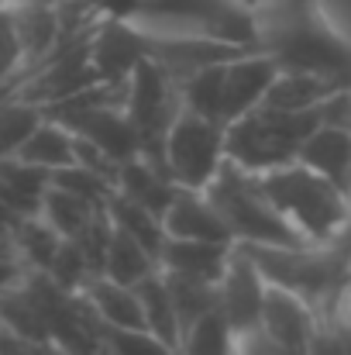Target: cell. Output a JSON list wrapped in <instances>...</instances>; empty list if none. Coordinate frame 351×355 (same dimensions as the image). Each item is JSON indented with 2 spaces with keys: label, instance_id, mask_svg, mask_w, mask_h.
Listing matches in <instances>:
<instances>
[{
  "label": "cell",
  "instance_id": "60d3db41",
  "mask_svg": "<svg viewBox=\"0 0 351 355\" xmlns=\"http://www.w3.org/2000/svg\"><path fill=\"white\" fill-rule=\"evenodd\" d=\"M48 355H69V352H62V349H55V345H48Z\"/></svg>",
  "mask_w": 351,
  "mask_h": 355
},
{
  "label": "cell",
  "instance_id": "74e56055",
  "mask_svg": "<svg viewBox=\"0 0 351 355\" xmlns=\"http://www.w3.org/2000/svg\"><path fill=\"white\" fill-rule=\"evenodd\" d=\"M21 272H24V266H21V262H0V290H7L10 283H17V279H21Z\"/></svg>",
  "mask_w": 351,
  "mask_h": 355
},
{
  "label": "cell",
  "instance_id": "603a6c76",
  "mask_svg": "<svg viewBox=\"0 0 351 355\" xmlns=\"http://www.w3.org/2000/svg\"><path fill=\"white\" fill-rule=\"evenodd\" d=\"M62 241L66 238L59 235L38 211L21 214L14 221V245H17V259H21L24 269H48Z\"/></svg>",
  "mask_w": 351,
  "mask_h": 355
},
{
  "label": "cell",
  "instance_id": "d590c367",
  "mask_svg": "<svg viewBox=\"0 0 351 355\" xmlns=\"http://www.w3.org/2000/svg\"><path fill=\"white\" fill-rule=\"evenodd\" d=\"M341 331H348L351 335V279L341 286V293H338V300H334V307H331V314H327Z\"/></svg>",
  "mask_w": 351,
  "mask_h": 355
},
{
  "label": "cell",
  "instance_id": "ab89813d",
  "mask_svg": "<svg viewBox=\"0 0 351 355\" xmlns=\"http://www.w3.org/2000/svg\"><path fill=\"white\" fill-rule=\"evenodd\" d=\"M345 193H348V204H351V169H348V180H345Z\"/></svg>",
  "mask_w": 351,
  "mask_h": 355
},
{
  "label": "cell",
  "instance_id": "6da1fadb",
  "mask_svg": "<svg viewBox=\"0 0 351 355\" xmlns=\"http://www.w3.org/2000/svg\"><path fill=\"white\" fill-rule=\"evenodd\" d=\"M265 197L300 241H334L351 232V204L341 183L303 166L300 159L255 173Z\"/></svg>",
  "mask_w": 351,
  "mask_h": 355
},
{
  "label": "cell",
  "instance_id": "b9f144b4",
  "mask_svg": "<svg viewBox=\"0 0 351 355\" xmlns=\"http://www.w3.org/2000/svg\"><path fill=\"white\" fill-rule=\"evenodd\" d=\"M104 355H107V352H104Z\"/></svg>",
  "mask_w": 351,
  "mask_h": 355
},
{
  "label": "cell",
  "instance_id": "8fae6325",
  "mask_svg": "<svg viewBox=\"0 0 351 355\" xmlns=\"http://www.w3.org/2000/svg\"><path fill=\"white\" fill-rule=\"evenodd\" d=\"M141 45H145V55L155 66H162L176 83H186L190 76L248 52L244 45L214 42V38H145L141 35Z\"/></svg>",
  "mask_w": 351,
  "mask_h": 355
},
{
  "label": "cell",
  "instance_id": "8992f818",
  "mask_svg": "<svg viewBox=\"0 0 351 355\" xmlns=\"http://www.w3.org/2000/svg\"><path fill=\"white\" fill-rule=\"evenodd\" d=\"M179 111H183L179 83L145 55L124 80V114L134 124L145 155L162 159V138Z\"/></svg>",
  "mask_w": 351,
  "mask_h": 355
},
{
  "label": "cell",
  "instance_id": "f35d334b",
  "mask_svg": "<svg viewBox=\"0 0 351 355\" xmlns=\"http://www.w3.org/2000/svg\"><path fill=\"white\" fill-rule=\"evenodd\" d=\"M237 3H244L248 10H255V7H258V3H265V0H237Z\"/></svg>",
  "mask_w": 351,
  "mask_h": 355
},
{
  "label": "cell",
  "instance_id": "836d02e7",
  "mask_svg": "<svg viewBox=\"0 0 351 355\" xmlns=\"http://www.w3.org/2000/svg\"><path fill=\"white\" fill-rule=\"evenodd\" d=\"M321 124H331V128H345L351 131V83L341 87L338 94H331L321 107Z\"/></svg>",
  "mask_w": 351,
  "mask_h": 355
},
{
  "label": "cell",
  "instance_id": "ffe728a7",
  "mask_svg": "<svg viewBox=\"0 0 351 355\" xmlns=\"http://www.w3.org/2000/svg\"><path fill=\"white\" fill-rule=\"evenodd\" d=\"M296 159H300L303 166H310V169H317V173H324L327 180H334V183L345 187L348 169H351V131L331 128V124H317V128L303 138Z\"/></svg>",
  "mask_w": 351,
  "mask_h": 355
},
{
  "label": "cell",
  "instance_id": "f546056e",
  "mask_svg": "<svg viewBox=\"0 0 351 355\" xmlns=\"http://www.w3.org/2000/svg\"><path fill=\"white\" fill-rule=\"evenodd\" d=\"M107 355H179L169 342L152 335L148 328H104Z\"/></svg>",
  "mask_w": 351,
  "mask_h": 355
},
{
  "label": "cell",
  "instance_id": "52a82bcc",
  "mask_svg": "<svg viewBox=\"0 0 351 355\" xmlns=\"http://www.w3.org/2000/svg\"><path fill=\"white\" fill-rule=\"evenodd\" d=\"M90 28H83L76 35H62L55 52L45 62H38L35 69L24 73V80L17 87V97L38 104L42 111H48V107L90 90L93 83H100V76L90 62Z\"/></svg>",
  "mask_w": 351,
  "mask_h": 355
},
{
  "label": "cell",
  "instance_id": "9a60e30c",
  "mask_svg": "<svg viewBox=\"0 0 351 355\" xmlns=\"http://www.w3.org/2000/svg\"><path fill=\"white\" fill-rule=\"evenodd\" d=\"M341 87H348L345 80L331 76V73H317V69H276L269 90H265V107H279V111H321V104L338 94Z\"/></svg>",
  "mask_w": 351,
  "mask_h": 355
},
{
  "label": "cell",
  "instance_id": "5bb4252c",
  "mask_svg": "<svg viewBox=\"0 0 351 355\" xmlns=\"http://www.w3.org/2000/svg\"><path fill=\"white\" fill-rule=\"evenodd\" d=\"M162 228L172 238H200V241H234L221 211L207 197V190H176L169 207L162 211Z\"/></svg>",
  "mask_w": 351,
  "mask_h": 355
},
{
  "label": "cell",
  "instance_id": "7402d4cb",
  "mask_svg": "<svg viewBox=\"0 0 351 355\" xmlns=\"http://www.w3.org/2000/svg\"><path fill=\"white\" fill-rule=\"evenodd\" d=\"M159 269V259L127 232H120L114 225L111 232V245H107V255H104V272L107 279H117V283H127V286H138L141 279H148L152 272Z\"/></svg>",
  "mask_w": 351,
  "mask_h": 355
},
{
  "label": "cell",
  "instance_id": "1f68e13d",
  "mask_svg": "<svg viewBox=\"0 0 351 355\" xmlns=\"http://www.w3.org/2000/svg\"><path fill=\"white\" fill-rule=\"evenodd\" d=\"M321 28H327L345 49H351V0H307Z\"/></svg>",
  "mask_w": 351,
  "mask_h": 355
},
{
  "label": "cell",
  "instance_id": "e0dca14e",
  "mask_svg": "<svg viewBox=\"0 0 351 355\" xmlns=\"http://www.w3.org/2000/svg\"><path fill=\"white\" fill-rule=\"evenodd\" d=\"M10 14H14V31H17V42H21V52H24V66L35 69V66L45 62V59L55 52V45L62 42L59 7L24 0V3H14Z\"/></svg>",
  "mask_w": 351,
  "mask_h": 355
},
{
  "label": "cell",
  "instance_id": "d6986e66",
  "mask_svg": "<svg viewBox=\"0 0 351 355\" xmlns=\"http://www.w3.org/2000/svg\"><path fill=\"white\" fill-rule=\"evenodd\" d=\"M80 293L97 311L104 328H145V311H141L138 286L117 283V279H107V276H93Z\"/></svg>",
  "mask_w": 351,
  "mask_h": 355
},
{
  "label": "cell",
  "instance_id": "9c48e42d",
  "mask_svg": "<svg viewBox=\"0 0 351 355\" xmlns=\"http://www.w3.org/2000/svg\"><path fill=\"white\" fill-rule=\"evenodd\" d=\"M279 62L265 49H248L221 62V121L231 124L241 114L255 111L265 101V90L276 76Z\"/></svg>",
  "mask_w": 351,
  "mask_h": 355
},
{
  "label": "cell",
  "instance_id": "ac0fdd59",
  "mask_svg": "<svg viewBox=\"0 0 351 355\" xmlns=\"http://www.w3.org/2000/svg\"><path fill=\"white\" fill-rule=\"evenodd\" d=\"M14 159H21L28 166H38L45 173L76 166V135L62 121L45 114V118L38 121V128L21 141V148L14 152Z\"/></svg>",
  "mask_w": 351,
  "mask_h": 355
},
{
  "label": "cell",
  "instance_id": "3957f363",
  "mask_svg": "<svg viewBox=\"0 0 351 355\" xmlns=\"http://www.w3.org/2000/svg\"><path fill=\"white\" fill-rule=\"evenodd\" d=\"M324 107V104H321ZM321 124V111H279L258 104L228 124V162L248 173H269L296 159L303 138Z\"/></svg>",
  "mask_w": 351,
  "mask_h": 355
},
{
  "label": "cell",
  "instance_id": "44dd1931",
  "mask_svg": "<svg viewBox=\"0 0 351 355\" xmlns=\"http://www.w3.org/2000/svg\"><path fill=\"white\" fill-rule=\"evenodd\" d=\"M100 207L104 204H93V200H87V197H80V193H73V190H66L52 180H48V187L38 200V214L62 238H80L87 232V225L97 218Z\"/></svg>",
  "mask_w": 351,
  "mask_h": 355
},
{
  "label": "cell",
  "instance_id": "83f0119b",
  "mask_svg": "<svg viewBox=\"0 0 351 355\" xmlns=\"http://www.w3.org/2000/svg\"><path fill=\"white\" fill-rule=\"evenodd\" d=\"M45 118V111L31 101H21L17 94L0 101V159H10L21 141L38 128V121Z\"/></svg>",
  "mask_w": 351,
  "mask_h": 355
},
{
  "label": "cell",
  "instance_id": "4316f807",
  "mask_svg": "<svg viewBox=\"0 0 351 355\" xmlns=\"http://www.w3.org/2000/svg\"><path fill=\"white\" fill-rule=\"evenodd\" d=\"M107 214H111V221H114L120 232H127L134 241H141V245L159 259V248H162V241H165V228H162V218H159L155 211H148V207H141V204H131V200L111 193V197H107Z\"/></svg>",
  "mask_w": 351,
  "mask_h": 355
},
{
  "label": "cell",
  "instance_id": "8d00e7d4",
  "mask_svg": "<svg viewBox=\"0 0 351 355\" xmlns=\"http://www.w3.org/2000/svg\"><path fill=\"white\" fill-rule=\"evenodd\" d=\"M0 262H21V259H17L14 225H10V221H0Z\"/></svg>",
  "mask_w": 351,
  "mask_h": 355
},
{
  "label": "cell",
  "instance_id": "cb8c5ba5",
  "mask_svg": "<svg viewBox=\"0 0 351 355\" xmlns=\"http://www.w3.org/2000/svg\"><path fill=\"white\" fill-rule=\"evenodd\" d=\"M138 297H141V311H145V328L152 335H159L162 342H169L172 349H179V321H176V307H172L169 283H165L162 269H155L148 279L138 283Z\"/></svg>",
  "mask_w": 351,
  "mask_h": 355
},
{
  "label": "cell",
  "instance_id": "484cf974",
  "mask_svg": "<svg viewBox=\"0 0 351 355\" xmlns=\"http://www.w3.org/2000/svg\"><path fill=\"white\" fill-rule=\"evenodd\" d=\"M234 328L228 318L214 307L210 314H204L200 321H193L183 335H179V355H234Z\"/></svg>",
  "mask_w": 351,
  "mask_h": 355
},
{
  "label": "cell",
  "instance_id": "7a4b0ae2",
  "mask_svg": "<svg viewBox=\"0 0 351 355\" xmlns=\"http://www.w3.org/2000/svg\"><path fill=\"white\" fill-rule=\"evenodd\" d=\"M269 286L289 290L324 318L331 314L341 286L351 279V232L334 241L296 245H244Z\"/></svg>",
  "mask_w": 351,
  "mask_h": 355
},
{
  "label": "cell",
  "instance_id": "d4e9b609",
  "mask_svg": "<svg viewBox=\"0 0 351 355\" xmlns=\"http://www.w3.org/2000/svg\"><path fill=\"white\" fill-rule=\"evenodd\" d=\"M169 283V297L176 307V321H179V335L200 321L204 314H210L217 307V283L207 279H193V276H176V272H162Z\"/></svg>",
  "mask_w": 351,
  "mask_h": 355
},
{
  "label": "cell",
  "instance_id": "e575fe53",
  "mask_svg": "<svg viewBox=\"0 0 351 355\" xmlns=\"http://www.w3.org/2000/svg\"><path fill=\"white\" fill-rule=\"evenodd\" d=\"M0 355H48V345L31 342V338H21V335L0 328Z\"/></svg>",
  "mask_w": 351,
  "mask_h": 355
},
{
  "label": "cell",
  "instance_id": "4dcf8cb0",
  "mask_svg": "<svg viewBox=\"0 0 351 355\" xmlns=\"http://www.w3.org/2000/svg\"><path fill=\"white\" fill-rule=\"evenodd\" d=\"M62 290H69V293H80L97 272L90 269V262H87V255L80 252V245L73 241V238H66L62 245H59V252H55V259H52V266L45 269Z\"/></svg>",
  "mask_w": 351,
  "mask_h": 355
},
{
  "label": "cell",
  "instance_id": "ba28073f",
  "mask_svg": "<svg viewBox=\"0 0 351 355\" xmlns=\"http://www.w3.org/2000/svg\"><path fill=\"white\" fill-rule=\"evenodd\" d=\"M265 276L255 266V259L244 252V245H237L224 269V276L217 279V311L228 318L234 335L255 331L262 324V304H265Z\"/></svg>",
  "mask_w": 351,
  "mask_h": 355
},
{
  "label": "cell",
  "instance_id": "5b68a950",
  "mask_svg": "<svg viewBox=\"0 0 351 355\" xmlns=\"http://www.w3.org/2000/svg\"><path fill=\"white\" fill-rule=\"evenodd\" d=\"M228 162V124L183 107L162 138V166L183 190H207Z\"/></svg>",
  "mask_w": 351,
  "mask_h": 355
},
{
  "label": "cell",
  "instance_id": "f1b7e54d",
  "mask_svg": "<svg viewBox=\"0 0 351 355\" xmlns=\"http://www.w3.org/2000/svg\"><path fill=\"white\" fill-rule=\"evenodd\" d=\"M24 73H28V66H24L17 31H14V14H10V7H0V101L17 94Z\"/></svg>",
  "mask_w": 351,
  "mask_h": 355
},
{
  "label": "cell",
  "instance_id": "277c9868",
  "mask_svg": "<svg viewBox=\"0 0 351 355\" xmlns=\"http://www.w3.org/2000/svg\"><path fill=\"white\" fill-rule=\"evenodd\" d=\"M207 197L221 211L224 225L237 245H296L300 238L286 228L272 200L265 197L255 173L224 162L221 173L210 180Z\"/></svg>",
  "mask_w": 351,
  "mask_h": 355
},
{
  "label": "cell",
  "instance_id": "2e32d148",
  "mask_svg": "<svg viewBox=\"0 0 351 355\" xmlns=\"http://www.w3.org/2000/svg\"><path fill=\"white\" fill-rule=\"evenodd\" d=\"M176 190H179V187L169 180L162 159H152V155H145V152H138V155H131L127 162H120L117 180H114L117 197H124V200H131V204H141V207L155 211L159 218H162V211L169 207V200H172Z\"/></svg>",
  "mask_w": 351,
  "mask_h": 355
},
{
  "label": "cell",
  "instance_id": "30bf717a",
  "mask_svg": "<svg viewBox=\"0 0 351 355\" xmlns=\"http://www.w3.org/2000/svg\"><path fill=\"white\" fill-rule=\"evenodd\" d=\"M327 324V318L321 311H314L307 300H300L289 290L269 286L265 290V304H262V331L296 352H314V342L321 335V328Z\"/></svg>",
  "mask_w": 351,
  "mask_h": 355
},
{
  "label": "cell",
  "instance_id": "d6a6232c",
  "mask_svg": "<svg viewBox=\"0 0 351 355\" xmlns=\"http://www.w3.org/2000/svg\"><path fill=\"white\" fill-rule=\"evenodd\" d=\"M234 355H307V352H296V349H289V345H282V342L269 338L262 328H255V331L237 335V342H234Z\"/></svg>",
  "mask_w": 351,
  "mask_h": 355
},
{
  "label": "cell",
  "instance_id": "4fadbf2b",
  "mask_svg": "<svg viewBox=\"0 0 351 355\" xmlns=\"http://www.w3.org/2000/svg\"><path fill=\"white\" fill-rule=\"evenodd\" d=\"M237 241H200V238H172L165 235L159 248V269L176 276H193L217 283L231 262Z\"/></svg>",
  "mask_w": 351,
  "mask_h": 355
},
{
  "label": "cell",
  "instance_id": "7c38bea8",
  "mask_svg": "<svg viewBox=\"0 0 351 355\" xmlns=\"http://www.w3.org/2000/svg\"><path fill=\"white\" fill-rule=\"evenodd\" d=\"M145 59L141 35L124 24L120 17L100 14L90 28V62L100 76V83H124L131 69Z\"/></svg>",
  "mask_w": 351,
  "mask_h": 355
}]
</instances>
